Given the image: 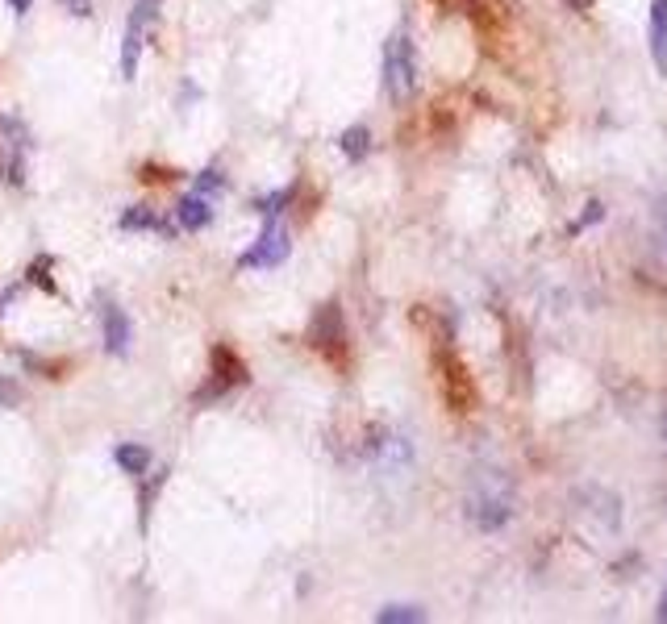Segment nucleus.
<instances>
[{"label": "nucleus", "instance_id": "9b49d317", "mask_svg": "<svg viewBox=\"0 0 667 624\" xmlns=\"http://www.w3.org/2000/svg\"><path fill=\"white\" fill-rule=\"evenodd\" d=\"M117 225L125 229V233H138V229H150V233H163V238H171V225L163 221V216L155 213V208H146V205H133V208H125L122 216H117Z\"/></svg>", "mask_w": 667, "mask_h": 624}, {"label": "nucleus", "instance_id": "aec40b11", "mask_svg": "<svg viewBox=\"0 0 667 624\" xmlns=\"http://www.w3.org/2000/svg\"><path fill=\"white\" fill-rule=\"evenodd\" d=\"M63 4H67L72 17H88V13H92V0H63Z\"/></svg>", "mask_w": 667, "mask_h": 624}, {"label": "nucleus", "instance_id": "39448f33", "mask_svg": "<svg viewBox=\"0 0 667 624\" xmlns=\"http://www.w3.org/2000/svg\"><path fill=\"white\" fill-rule=\"evenodd\" d=\"M434 367H438V379H442V396L455 412H472L475 404V392H472V379L463 371V362L450 354V350H438L434 354Z\"/></svg>", "mask_w": 667, "mask_h": 624}, {"label": "nucleus", "instance_id": "f03ea898", "mask_svg": "<svg viewBox=\"0 0 667 624\" xmlns=\"http://www.w3.org/2000/svg\"><path fill=\"white\" fill-rule=\"evenodd\" d=\"M309 342L313 350H321V358H329L334 367H346V321H342V308L338 304H321L313 312V321H309Z\"/></svg>", "mask_w": 667, "mask_h": 624}, {"label": "nucleus", "instance_id": "f8f14e48", "mask_svg": "<svg viewBox=\"0 0 667 624\" xmlns=\"http://www.w3.org/2000/svg\"><path fill=\"white\" fill-rule=\"evenodd\" d=\"M113 458H117V467L125 470V475H133V479H142L146 470H150V462H155V454H150V450H146V445H117V450H113Z\"/></svg>", "mask_w": 667, "mask_h": 624}, {"label": "nucleus", "instance_id": "1a4fd4ad", "mask_svg": "<svg viewBox=\"0 0 667 624\" xmlns=\"http://www.w3.org/2000/svg\"><path fill=\"white\" fill-rule=\"evenodd\" d=\"M105 350H109L113 358L130 354V316L117 304H105Z\"/></svg>", "mask_w": 667, "mask_h": 624}, {"label": "nucleus", "instance_id": "4be33fe9", "mask_svg": "<svg viewBox=\"0 0 667 624\" xmlns=\"http://www.w3.org/2000/svg\"><path fill=\"white\" fill-rule=\"evenodd\" d=\"M596 216H605V208H601V205H588V213H584V221H580V229H584V225H593V221H596Z\"/></svg>", "mask_w": 667, "mask_h": 624}, {"label": "nucleus", "instance_id": "a211bd4d", "mask_svg": "<svg viewBox=\"0 0 667 624\" xmlns=\"http://www.w3.org/2000/svg\"><path fill=\"white\" fill-rule=\"evenodd\" d=\"M292 196H296V188H279V192H271V196H259L255 208L263 216H276V213H284V208L292 205Z\"/></svg>", "mask_w": 667, "mask_h": 624}, {"label": "nucleus", "instance_id": "dca6fc26", "mask_svg": "<svg viewBox=\"0 0 667 624\" xmlns=\"http://www.w3.org/2000/svg\"><path fill=\"white\" fill-rule=\"evenodd\" d=\"M0 133L9 138L13 150H25V146H30V130H25V121L17 117V113H4V117H0Z\"/></svg>", "mask_w": 667, "mask_h": 624}, {"label": "nucleus", "instance_id": "6ab92c4d", "mask_svg": "<svg viewBox=\"0 0 667 624\" xmlns=\"http://www.w3.org/2000/svg\"><path fill=\"white\" fill-rule=\"evenodd\" d=\"M180 171H167V167H142V183H167V180H175Z\"/></svg>", "mask_w": 667, "mask_h": 624}, {"label": "nucleus", "instance_id": "6e6552de", "mask_svg": "<svg viewBox=\"0 0 667 624\" xmlns=\"http://www.w3.org/2000/svg\"><path fill=\"white\" fill-rule=\"evenodd\" d=\"M467 512H472V520L484 528V533H497V528H500V525H509V517H513L509 495H492V492H488V495H475Z\"/></svg>", "mask_w": 667, "mask_h": 624}, {"label": "nucleus", "instance_id": "7ed1b4c3", "mask_svg": "<svg viewBox=\"0 0 667 624\" xmlns=\"http://www.w3.org/2000/svg\"><path fill=\"white\" fill-rule=\"evenodd\" d=\"M155 13H158V0H133L130 17H125V34H122V80H133V75H138L146 25L155 21Z\"/></svg>", "mask_w": 667, "mask_h": 624}, {"label": "nucleus", "instance_id": "393cba45", "mask_svg": "<svg viewBox=\"0 0 667 624\" xmlns=\"http://www.w3.org/2000/svg\"><path fill=\"white\" fill-rule=\"evenodd\" d=\"M9 4H13V13H25L30 4H34V0H9Z\"/></svg>", "mask_w": 667, "mask_h": 624}, {"label": "nucleus", "instance_id": "4468645a", "mask_svg": "<svg viewBox=\"0 0 667 624\" xmlns=\"http://www.w3.org/2000/svg\"><path fill=\"white\" fill-rule=\"evenodd\" d=\"M0 180L9 183V188H21L25 183V158H21V150H0Z\"/></svg>", "mask_w": 667, "mask_h": 624}, {"label": "nucleus", "instance_id": "423d86ee", "mask_svg": "<svg viewBox=\"0 0 667 624\" xmlns=\"http://www.w3.org/2000/svg\"><path fill=\"white\" fill-rule=\"evenodd\" d=\"M288 250H292L288 229L276 225V221L267 216V229L259 233L255 246H251V250H246L243 258H238V266H243V271H251V266H279L284 258H288Z\"/></svg>", "mask_w": 667, "mask_h": 624}, {"label": "nucleus", "instance_id": "5701e85b", "mask_svg": "<svg viewBox=\"0 0 667 624\" xmlns=\"http://www.w3.org/2000/svg\"><path fill=\"white\" fill-rule=\"evenodd\" d=\"M563 4H571L576 13H588V9H593V0H563Z\"/></svg>", "mask_w": 667, "mask_h": 624}, {"label": "nucleus", "instance_id": "ddd939ff", "mask_svg": "<svg viewBox=\"0 0 667 624\" xmlns=\"http://www.w3.org/2000/svg\"><path fill=\"white\" fill-rule=\"evenodd\" d=\"M338 146H342V155L351 158V163H363L367 150H372V130H367V125H351V130H342Z\"/></svg>", "mask_w": 667, "mask_h": 624}, {"label": "nucleus", "instance_id": "9d476101", "mask_svg": "<svg viewBox=\"0 0 667 624\" xmlns=\"http://www.w3.org/2000/svg\"><path fill=\"white\" fill-rule=\"evenodd\" d=\"M175 216H180V229H188V233H196V229H209V225H213V208H209V196H201V192L184 196L180 208H175Z\"/></svg>", "mask_w": 667, "mask_h": 624}, {"label": "nucleus", "instance_id": "20e7f679", "mask_svg": "<svg viewBox=\"0 0 667 624\" xmlns=\"http://www.w3.org/2000/svg\"><path fill=\"white\" fill-rule=\"evenodd\" d=\"M246 384V362L234 354L230 346H213V371H209V384L196 392V404H209V400H218L226 396L230 387Z\"/></svg>", "mask_w": 667, "mask_h": 624}, {"label": "nucleus", "instance_id": "b1692460", "mask_svg": "<svg viewBox=\"0 0 667 624\" xmlns=\"http://www.w3.org/2000/svg\"><path fill=\"white\" fill-rule=\"evenodd\" d=\"M659 620H667V583H663V595H659Z\"/></svg>", "mask_w": 667, "mask_h": 624}, {"label": "nucleus", "instance_id": "0eeeda50", "mask_svg": "<svg viewBox=\"0 0 667 624\" xmlns=\"http://www.w3.org/2000/svg\"><path fill=\"white\" fill-rule=\"evenodd\" d=\"M646 50H651L655 72L667 75V0H651V13H646Z\"/></svg>", "mask_w": 667, "mask_h": 624}, {"label": "nucleus", "instance_id": "f257e3e1", "mask_svg": "<svg viewBox=\"0 0 667 624\" xmlns=\"http://www.w3.org/2000/svg\"><path fill=\"white\" fill-rule=\"evenodd\" d=\"M384 92L392 100H409L417 92V50L409 34H392L384 46Z\"/></svg>", "mask_w": 667, "mask_h": 624}, {"label": "nucleus", "instance_id": "f3484780", "mask_svg": "<svg viewBox=\"0 0 667 624\" xmlns=\"http://www.w3.org/2000/svg\"><path fill=\"white\" fill-rule=\"evenodd\" d=\"M230 188V180H226V171H218V167H205L201 175H196V188L192 192H201V196H218V192H226Z\"/></svg>", "mask_w": 667, "mask_h": 624}, {"label": "nucleus", "instance_id": "412c9836", "mask_svg": "<svg viewBox=\"0 0 667 624\" xmlns=\"http://www.w3.org/2000/svg\"><path fill=\"white\" fill-rule=\"evenodd\" d=\"M0 404H4V409H13V404H17V392H13L9 384H0Z\"/></svg>", "mask_w": 667, "mask_h": 624}, {"label": "nucleus", "instance_id": "2eb2a0df", "mask_svg": "<svg viewBox=\"0 0 667 624\" xmlns=\"http://www.w3.org/2000/svg\"><path fill=\"white\" fill-rule=\"evenodd\" d=\"M380 624H422L425 612L422 608H413V603H389V608H380L376 612Z\"/></svg>", "mask_w": 667, "mask_h": 624}]
</instances>
